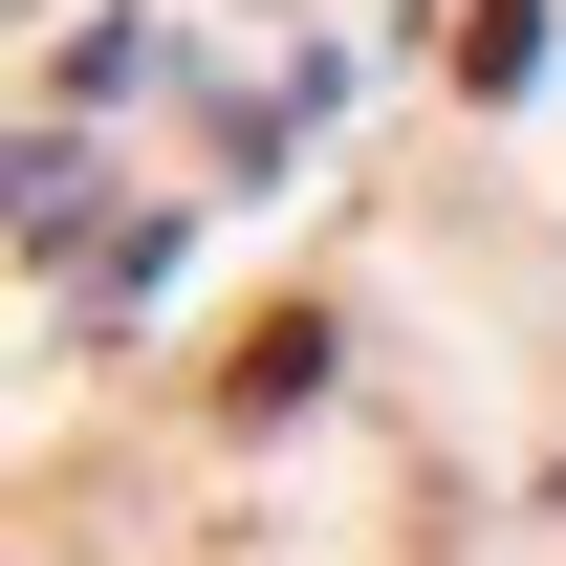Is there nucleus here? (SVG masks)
<instances>
[{"label": "nucleus", "instance_id": "1", "mask_svg": "<svg viewBox=\"0 0 566 566\" xmlns=\"http://www.w3.org/2000/svg\"><path fill=\"white\" fill-rule=\"evenodd\" d=\"M305 392H327V327H305V305H262V327H240V370H218V415H305Z\"/></svg>", "mask_w": 566, "mask_h": 566}, {"label": "nucleus", "instance_id": "2", "mask_svg": "<svg viewBox=\"0 0 566 566\" xmlns=\"http://www.w3.org/2000/svg\"><path fill=\"white\" fill-rule=\"evenodd\" d=\"M436 66H458V87H523V66H545V0H436Z\"/></svg>", "mask_w": 566, "mask_h": 566}]
</instances>
